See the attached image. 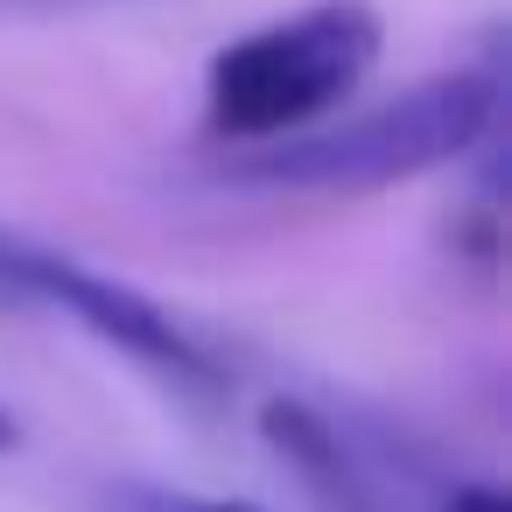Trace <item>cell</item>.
<instances>
[{"mask_svg": "<svg viewBox=\"0 0 512 512\" xmlns=\"http://www.w3.org/2000/svg\"><path fill=\"white\" fill-rule=\"evenodd\" d=\"M15 442H22V428H15V414H8V407H0V449H15Z\"/></svg>", "mask_w": 512, "mask_h": 512, "instance_id": "obj_7", "label": "cell"}, {"mask_svg": "<svg viewBox=\"0 0 512 512\" xmlns=\"http://www.w3.org/2000/svg\"><path fill=\"white\" fill-rule=\"evenodd\" d=\"M29 302H50V309L78 316L99 344H113L120 358H134V365H148V372H162L176 386H197V393L225 386L211 351L183 323H169L141 288L106 281V274H92V267H78V260H64L50 246H29Z\"/></svg>", "mask_w": 512, "mask_h": 512, "instance_id": "obj_3", "label": "cell"}, {"mask_svg": "<svg viewBox=\"0 0 512 512\" xmlns=\"http://www.w3.org/2000/svg\"><path fill=\"white\" fill-rule=\"evenodd\" d=\"M498 120V78L491 71H442L358 120L302 127L288 141H267L246 176L281 190H386L407 176H428L456 155H470Z\"/></svg>", "mask_w": 512, "mask_h": 512, "instance_id": "obj_2", "label": "cell"}, {"mask_svg": "<svg viewBox=\"0 0 512 512\" xmlns=\"http://www.w3.org/2000/svg\"><path fill=\"white\" fill-rule=\"evenodd\" d=\"M379 43L386 29L365 0H316L302 15H281L211 57L204 127L218 141H260V148L323 127L379 64Z\"/></svg>", "mask_w": 512, "mask_h": 512, "instance_id": "obj_1", "label": "cell"}, {"mask_svg": "<svg viewBox=\"0 0 512 512\" xmlns=\"http://www.w3.org/2000/svg\"><path fill=\"white\" fill-rule=\"evenodd\" d=\"M0 302H29V239L0 232Z\"/></svg>", "mask_w": 512, "mask_h": 512, "instance_id": "obj_4", "label": "cell"}, {"mask_svg": "<svg viewBox=\"0 0 512 512\" xmlns=\"http://www.w3.org/2000/svg\"><path fill=\"white\" fill-rule=\"evenodd\" d=\"M176 512H260V505H239V498H183Z\"/></svg>", "mask_w": 512, "mask_h": 512, "instance_id": "obj_6", "label": "cell"}, {"mask_svg": "<svg viewBox=\"0 0 512 512\" xmlns=\"http://www.w3.org/2000/svg\"><path fill=\"white\" fill-rule=\"evenodd\" d=\"M442 512H512V498H505L498 484H463V491H456Z\"/></svg>", "mask_w": 512, "mask_h": 512, "instance_id": "obj_5", "label": "cell"}]
</instances>
